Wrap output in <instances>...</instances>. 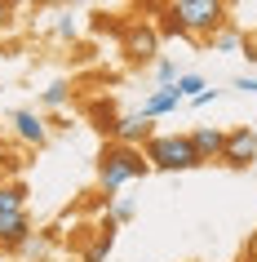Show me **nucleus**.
<instances>
[{
	"instance_id": "f257e3e1",
	"label": "nucleus",
	"mask_w": 257,
	"mask_h": 262,
	"mask_svg": "<svg viewBox=\"0 0 257 262\" xmlns=\"http://www.w3.org/2000/svg\"><path fill=\"white\" fill-rule=\"evenodd\" d=\"M226 14L230 5L222 0H173V5H164V31L186 36V40H213L230 23Z\"/></svg>"
},
{
	"instance_id": "f03ea898",
	"label": "nucleus",
	"mask_w": 257,
	"mask_h": 262,
	"mask_svg": "<svg viewBox=\"0 0 257 262\" xmlns=\"http://www.w3.org/2000/svg\"><path fill=\"white\" fill-rule=\"evenodd\" d=\"M151 165L147 156H142V147H120V142H107L102 147V156H98V187L107 195H115L120 187H129V182L147 178Z\"/></svg>"
},
{
	"instance_id": "7ed1b4c3",
	"label": "nucleus",
	"mask_w": 257,
	"mask_h": 262,
	"mask_svg": "<svg viewBox=\"0 0 257 262\" xmlns=\"http://www.w3.org/2000/svg\"><path fill=\"white\" fill-rule=\"evenodd\" d=\"M151 169H164V173H186V169H200V156L191 147L186 134H151L147 147H142Z\"/></svg>"
},
{
	"instance_id": "20e7f679",
	"label": "nucleus",
	"mask_w": 257,
	"mask_h": 262,
	"mask_svg": "<svg viewBox=\"0 0 257 262\" xmlns=\"http://www.w3.org/2000/svg\"><path fill=\"white\" fill-rule=\"evenodd\" d=\"M257 160V134L248 124L240 129H226V147H222V165L226 169H248Z\"/></svg>"
},
{
	"instance_id": "39448f33",
	"label": "nucleus",
	"mask_w": 257,
	"mask_h": 262,
	"mask_svg": "<svg viewBox=\"0 0 257 262\" xmlns=\"http://www.w3.org/2000/svg\"><path fill=\"white\" fill-rule=\"evenodd\" d=\"M124 54L137 62H160V31L147 23H129L124 27Z\"/></svg>"
},
{
	"instance_id": "423d86ee",
	"label": "nucleus",
	"mask_w": 257,
	"mask_h": 262,
	"mask_svg": "<svg viewBox=\"0 0 257 262\" xmlns=\"http://www.w3.org/2000/svg\"><path fill=\"white\" fill-rule=\"evenodd\" d=\"M107 134H111V142H120V147H147V138L155 129H151V120H142L133 111V116H115Z\"/></svg>"
},
{
	"instance_id": "0eeeda50",
	"label": "nucleus",
	"mask_w": 257,
	"mask_h": 262,
	"mask_svg": "<svg viewBox=\"0 0 257 262\" xmlns=\"http://www.w3.org/2000/svg\"><path fill=\"white\" fill-rule=\"evenodd\" d=\"M9 124H14V138L18 142H27V147H40L44 138H49V120H44L40 111H14V116H9Z\"/></svg>"
},
{
	"instance_id": "6e6552de",
	"label": "nucleus",
	"mask_w": 257,
	"mask_h": 262,
	"mask_svg": "<svg viewBox=\"0 0 257 262\" xmlns=\"http://www.w3.org/2000/svg\"><path fill=\"white\" fill-rule=\"evenodd\" d=\"M195 156H200V165L208 160H222V147H226V129H217V124H200V129H191L186 134Z\"/></svg>"
},
{
	"instance_id": "1a4fd4ad",
	"label": "nucleus",
	"mask_w": 257,
	"mask_h": 262,
	"mask_svg": "<svg viewBox=\"0 0 257 262\" xmlns=\"http://www.w3.org/2000/svg\"><path fill=\"white\" fill-rule=\"evenodd\" d=\"M182 107V94H177L173 84H160V89H151L147 94V102H142V120H160V116H169V111H177Z\"/></svg>"
},
{
	"instance_id": "9d476101",
	"label": "nucleus",
	"mask_w": 257,
	"mask_h": 262,
	"mask_svg": "<svg viewBox=\"0 0 257 262\" xmlns=\"http://www.w3.org/2000/svg\"><path fill=\"white\" fill-rule=\"evenodd\" d=\"M27 235H31V218L27 213H5V218H0V245L5 249H18Z\"/></svg>"
},
{
	"instance_id": "9b49d317",
	"label": "nucleus",
	"mask_w": 257,
	"mask_h": 262,
	"mask_svg": "<svg viewBox=\"0 0 257 262\" xmlns=\"http://www.w3.org/2000/svg\"><path fill=\"white\" fill-rule=\"evenodd\" d=\"M111 249H115V227L102 222V231L94 235V245H84V262H107Z\"/></svg>"
},
{
	"instance_id": "f8f14e48",
	"label": "nucleus",
	"mask_w": 257,
	"mask_h": 262,
	"mask_svg": "<svg viewBox=\"0 0 257 262\" xmlns=\"http://www.w3.org/2000/svg\"><path fill=\"white\" fill-rule=\"evenodd\" d=\"M5 213H27V187L22 182H5L0 187V218Z\"/></svg>"
},
{
	"instance_id": "ddd939ff",
	"label": "nucleus",
	"mask_w": 257,
	"mask_h": 262,
	"mask_svg": "<svg viewBox=\"0 0 257 262\" xmlns=\"http://www.w3.org/2000/svg\"><path fill=\"white\" fill-rule=\"evenodd\" d=\"M173 89L182 94V102H191V98H200L204 89H208V84H204V76H200V71H182V76L173 80Z\"/></svg>"
},
{
	"instance_id": "4468645a",
	"label": "nucleus",
	"mask_w": 257,
	"mask_h": 262,
	"mask_svg": "<svg viewBox=\"0 0 257 262\" xmlns=\"http://www.w3.org/2000/svg\"><path fill=\"white\" fill-rule=\"evenodd\" d=\"M67 98H71V80H54L40 94V107L44 111H58V107H67Z\"/></svg>"
},
{
	"instance_id": "2eb2a0df",
	"label": "nucleus",
	"mask_w": 257,
	"mask_h": 262,
	"mask_svg": "<svg viewBox=\"0 0 257 262\" xmlns=\"http://www.w3.org/2000/svg\"><path fill=\"white\" fill-rule=\"evenodd\" d=\"M49 245H54V231H49V235H27V240L18 245V253H22V258L44 262V258H49Z\"/></svg>"
},
{
	"instance_id": "dca6fc26",
	"label": "nucleus",
	"mask_w": 257,
	"mask_h": 262,
	"mask_svg": "<svg viewBox=\"0 0 257 262\" xmlns=\"http://www.w3.org/2000/svg\"><path fill=\"white\" fill-rule=\"evenodd\" d=\"M208 45H213L217 54H235V49H244V36H240V31H235V27H230V23H226V27L217 31V36H213V40H208Z\"/></svg>"
},
{
	"instance_id": "f3484780",
	"label": "nucleus",
	"mask_w": 257,
	"mask_h": 262,
	"mask_svg": "<svg viewBox=\"0 0 257 262\" xmlns=\"http://www.w3.org/2000/svg\"><path fill=\"white\" fill-rule=\"evenodd\" d=\"M133 213H137V205L129 200V195H120V200H111V209H107V222H111V227H120V222H129Z\"/></svg>"
},
{
	"instance_id": "a211bd4d",
	"label": "nucleus",
	"mask_w": 257,
	"mask_h": 262,
	"mask_svg": "<svg viewBox=\"0 0 257 262\" xmlns=\"http://www.w3.org/2000/svg\"><path fill=\"white\" fill-rule=\"evenodd\" d=\"M177 76H182V71H177L173 58H160V62H155V80H160V84H173Z\"/></svg>"
},
{
	"instance_id": "6ab92c4d",
	"label": "nucleus",
	"mask_w": 257,
	"mask_h": 262,
	"mask_svg": "<svg viewBox=\"0 0 257 262\" xmlns=\"http://www.w3.org/2000/svg\"><path fill=\"white\" fill-rule=\"evenodd\" d=\"M58 36H62V40L76 36V18H71V9H58Z\"/></svg>"
},
{
	"instance_id": "aec40b11",
	"label": "nucleus",
	"mask_w": 257,
	"mask_h": 262,
	"mask_svg": "<svg viewBox=\"0 0 257 262\" xmlns=\"http://www.w3.org/2000/svg\"><path fill=\"white\" fill-rule=\"evenodd\" d=\"M217 98H222V89H204L200 98H191V107H213Z\"/></svg>"
},
{
	"instance_id": "412c9836",
	"label": "nucleus",
	"mask_w": 257,
	"mask_h": 262,
	"mask_svg": "<svg viewBox=\"0 0 257 262\" xmlns=\"http://www.w3.org/2000/svg\"><path fill=\"white\" fill-rule=\"evenodd\" d=\"M235 89H240V94H257V71H253V76H240Z\"/></svg>"
},
{
	"instance_id": "4be33fe9",
	"label": "nucleus",
	"mask_w": 257,
	"mask_h": 262,
	"mask_svg": "<svg viewBox=\"0 0 257 262\" xmlns=\"http://www.w3.org/2000/svg\"><path fill=\"white\" fill-rule=\"evenodd\" d=\"M240 54H244V58H248V62L257 67V40H248V36H244V49H240Z\"/></svg>"
},
{
	"instance_id": "5701e85b",
	"label": "nucleus",
	"mask_w": 257,
	"mask_h": 262,
	"mask_svg": "<svg viewBox=\"0 0 257 262\" xmlns=\"http://www.w3.org/2000/svg\"><path fill=\"white\" fill-rule=\"evenodd\" d=\"M9 14H14V5H0V27L9 23Z\"/></svg>"
},
{
	"instance_id": "b1692460",
	"label": "nucleus",
	"mask_w": 257,
	"mask_h": 262,
	"mask_svg": "<svg viewBox=\"0 0 257 262\" xmlns=\"http://www.w3.org/2000/svg\"><path fill=\"white\" fill-rule=\"evenodd\" d=\"M0 187H5V178H0Z\"/></svg>"
}]
</instances>
